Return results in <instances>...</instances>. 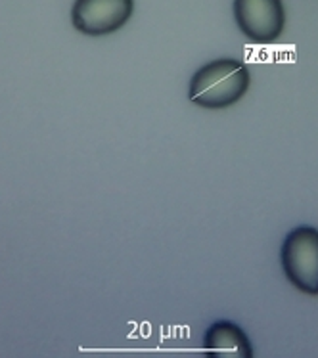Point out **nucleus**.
<instances>
[{"label":"nucleus","instance_id":"nucleus-1","mask_svg":"<svg viewBox=\"0 0 318 358\" xmlns=\"http://www.w3.org/2000/svg\"><path fill=\"white\" fill-rule=\"evenodd\" d=\"M252 73L244 62L232 58L213 59L194 73L188 100L205 110H224L240 102L250 90Z\"/></svg>","mask_w":318,"mask_h":358},{"label":"nucleus","instance_id":"nucleus-2","mask_svg":"<svg viewBox=\"0 0 318 358\" xmlns=\"http://www.w3.org/2000/svg\"><path fill=\"white\" fill-rule=\"evenodd\" d=\"M280 261L289 284L307 295H318V228L289 230L282 243Z\"/></svg>","mask_w":318,"mask_h":358},{"label":"nucleus","instance_id":"nucleus-3","mask_svg":"<svg viewBox=\"0 0 318 358\" xmlns=\"http://www.w3.org/2000/svg\"><path fill=\"white\" fill-rule=\"evenodd\" d=\"M134 12V0H75L71 23L82 35L102 37L123 29Z\"/></svg>","mask_w":318,"mask_h":358},{"label":"nucleus","instance_id":"nucleus-4","mask_svg":"<svg viewBox=\"0 0 318 358\" xmlns=\"http://www.w3.org/2000/svg\"><path fill=\"white\" fill-rule=\"evenodd\" d=\"M234 20L250 41L268 44L284 33L286 10L282 0H234Z\"/></svg>","mask_w":318,"mask_h":358},{"label":"nucleus","instance_id":"nucleus-5","mask_svg":"<svg viewBox=\"0 0 318 358\" xmlns=\"http://www.w3.org/2000/svg\"><path fill=\"white\" fill-rule=\"evenodd\" d=\"M205 355L213 358H252L253 347L245 331L230 320H217L203 336Z\"/></svg>","mask_w":318,"mask_h":358}]
</instances>
